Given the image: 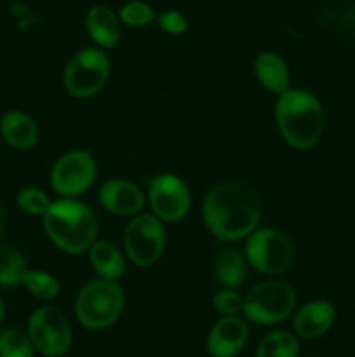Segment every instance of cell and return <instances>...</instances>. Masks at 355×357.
Wrapping results in <instances>:
<instances>
[{
	"label": "cell",
	"mask_w": 355,
	"mask_h": 357,
	"mask_svg": "<svg viewBox=\"0 0 355 357\" xmlns=\"http://www.w3.org/2000/svg\"><path fill=\"white\" fill-rule=\"evenodd\" d=\"M249 340V326L240 316H223L207 335V352L211 357H235Z\"/></svg>",
	"instance_id": "obj_13"
},
{
	"label": "cell",
	"mask_w": 355,
	"mask_h": 357,
	"mask_svg": "<svg viewBox=\"0 0 355 357\" xmlns=\"http://www.w3.org/2000/svg\"><path fill=\"white\" fill-rule=\"evenodd\" d=\"M254 75H256L260 86L275 96L291 87L289 86L291 84V72H289L287 63L281 54L274 51H263L256 56Z\"/></svg>",
	"instance_id": "obj_16"
},
{
	"label": "cell",
	"mask_w": 355,
	"mask_h": 357,
	"mask_svg": "<svg viewBox=\"0 0 355 357\" xmlns=\"http://www.w3.org/2000/svg\"><path fill=\"white\" fill-rule=\"evenodd\" d=\"M23 286L31 295L45 300V302L56 300L59 296V291H61V284H59L54 275L45 271H31V268H28V272L24 274Z\"/></svg>",
	"instance_id": "obj_22"
},
{
	"label": "cell",
	"mask_w": 355,
	"mask_h": 357,
	"mask_svg": "<svg viewBox=\"0 0 355 357\" xmlns=\"http://www.w3.org/2000/svg\"><path fill=\"white\" fill-rule=\"evenodd\" d=\"M52 201L42 188L24 187L17 192V206L30 216H44L51 208Z\"/></svg>",
	"instance_id": "obj_25"
},
{
	"label": "cell",
	"mask_w": 355,
	"mask_h": 357,
	"mask_svg": "<svg viewBox=\"0 0 355 357\" xmlns=\"http://www.w3.org/2000/svg\"><path fill=\"white\" fill-rule=\"evenodd\" d=\"M28 337L35 351L45 357H63L72 347V328L59 309L38 307L28 317Z\"/></svg>",
	"instance_id": "obj_10"
},
{
	"label": "cell",
	"mask_w": 355,
	"mask_h": 357,
	"mask_svg": "<svg viewBox=\"0 0 355 357\" xmlns=\"http://www.w3.org/2000/svg\"><path fill=\"white\" fill-rule=\"evenodd\" d=\"M110 70L111 61L104 49H80L66 63L63 84L73 98L87 100L104 89L110 79Z\"/></svg>",
	"instance_id": "obj_6"
},
{
	"label": "cell",
	"mask_w": 355,
	"mask_h": 357,
	"mask_svg": "<svg viewBox=\"0 0 355 357\" xmlns=\"http://www.w3.org/2000/svg\"><path fill=\"white\" fill-rule=\"evenodd\" d=\"M87 253H89L90 267L101 279L118 282L124 278L125 268H127V258L113 243L96 241L87 250Z\"/></svg>",
	"instance_id": "obj_18"
},
{
	"label": "cell",
	"mask_w": 355,
	"mask_h": 357,
	"mask_svg": "<svg viewBox=\"0 0 355 357\" xmlns=\"http://www.w3.org/2000/svg\"><path fill=\"white\" fill-rule=\"evenodd\" d=\"M96 174V159L89 150H70L52 164L51 187L59 197H79L93 187Z\"/></svg>",
	"instance_id": "obj_11"
},
{
	"label": "cell",
	"mask_w": 355,
	"mask_h": 357,
	"mask_svg": "<svg viewBox=\"0 0 355 357\" xmlns=\"http://www.w3.org/2000/svg\"><path fill=\"white\" fill-rule=\"evenodd\" d=\"M122 24L131 28H145L157 20V13L148 2L143 0H131L125 2L118 10Z\"/></svg>",
	"instance_id": "obj_24"
},
{
	"label": "cell",
	"mask_w": 355,
	"mask_h": 357,
	"mask_svg": "<svg viewBox=\"0 0 355 357\" xmlns=\"http://www.w3.org/2000/svg\"><path fill=\"white\" fill-rule=\"evenodd\" d=\"M246 253L239 251L237 248H225L219 251L214 261V279L223 288L237 289L244 284L247 274Z\"/></svg>",
	"instance_id": "obj_19"
},
{
	"label": "cell",
	"mask_w": 355,
	"mask_h": 357,
	"mask_svg": "<svg viewBox=\"0 0 355 357\" xmlns=\"http://www.w3.org/2000/svg\"><path fill=\"white\" fill-rule=\"evenodd\" d=\"M157 24L169 35H181L188 30V20L183 13L176 9H167L157 14Z\"/></svg>",
	"instance_id": "obj_27"
},
{
	"label": "cell",
	"mask_w": 355,
	"mask_h": 357,
	"mask_svg": "<svg viewBox=\"0 0 355 357\" xmlns=\"http://www.w3.org/2000/svg\"><path fill=\"white\" fill-rule=\"evenodd\" d=\"M275 124L282 139L292 149H312L322 138L326 126L322 103L310 91L289 87L277 96Z\"/></svg>",
	"instance_id": "obj_2"
},
{
	"label": "cell",
	"mask_w": 355,
	"mask_h": 357,
	"mask_svg": "<svg viewBox=\"0 0 355 357\" xmlns=\"http://www.w3.org/2000/svg\"><path fill=\"white\" fill-rule=\"evenodd\" d=\"M336 321V309L327 300H312L296 312L292 328L298 338L317 340L329 333Z\"/></svg>",
	"instance_id": "obj_14"
},
{
	"label": "cell",
	"mask_w": 355,
	"mask_h": 357,
	"mask_svg": "<svg viewBox=\"0 0 355 357\" xmlns=\"http://www.w3.org/2000/svg\"><path fill=\"white\" fill-rule=\"evenodd\" d=\"M212 307L221 316H240L244 312V296L237 289L223 288L212 296Z\"/></svg>",
	"instance_id": "obj_26"
},
{
	"label": "cell",
	"mask_w": 355,
	"mask_h": 357,
	"mask_svg": "<svg viewBox=\"0 0 355 357\" xmlns=\"http://www.w3.org/2000/svg\"><path fill=\"white\" fill-rule=\"evenodd\" d=\"M26 272V260L16 248L6 246L0 250V286L13 288L23 284Z\"/></svg>",
	"instance_id": "obj_21"
},
{
	"label": "cell",
	"mask_w": 355,
	"mask_h": 357,
	"mask_svg": "<svg viewBox=\"0 0 355 357\" xmlns=\"http://www.w3.org/2000/svg\"><path fill=\"white\" fill-rule=\"evenodd\" d=\"M3 314H6V305H3V300L2 296H0V323H2L3 319Z\"/></svg>",
	"instance_id": "obj_29"
},
{
	"label": "cell",
	"mask_w": 355,
	"mask_h": 357,
	"mask_svg": "<svg viewBox=\"0 0 355 357\" xmlns=\"http://www.w3.org/2000/svg\"><path fill=\"white\" fill-rule=\"evenodd\" d=\"M97 199L104 211L122 218L143 213L146 206V194L132 181L125 178H110L97 190Z\"/></svg>",
	"instance_id": "obj_12"
},
{
	"label": "cell",
	"mask_w": 355,
	"mask_h": 357,
	"mask_svg": "<svg viewBox=\"0 0 355 357\" xmlns=\"http://www.w3.org/2000/svg\"><path fill=\"white\" fill-rule=\"evenodd\" d=\"M296 309V291L278 279L258 282L244 296V317L260 326L284 323Z\"/></svg>",
	"instance_id": "obj_5"
},
{
	"label": "cell",
	"mask_w": 355,
	"mask_h": 357,
	"mask_svg": "<svg viewBox=\"0 0 355 357\" xmlns=\"http://www.w3.org/2000/svg\"><path fill=\"white\" fill-rule=\"evenodd\" d=\"M3 227H6V211H3V206L0 202V236L3 232Z\"/></svg>",
	"instance_id": "obj_28"
},
{
	"label": "cell",
	"mask_w": 355,
	"mask_h": 357,
	"mask_svg": "<svg viewBox=\"0 0 355 357\" xmlns=\"http://www.w3.org/2000/svg\"><path fill=\"white\" fill-rule=\"evenodd\" d=\"M146 202L152 215L162 223H178L187 218L191 208V192L187 181L174 173H160L150 180Z\"/></svg>",
	"instance_id": "obj_9"
},
{
	"label": "cell",
	"mask_w": 355,
	"mask_h": 357,
	"mask_svg": "<svg viewBox=\"0 0 355 357\" xmlns=\"http://www.w3.org/2000/svg\"><path fill=\"white\" fill-rule=\"evenodd\" d=\"M125 296L120 284L106 279L87 282L75 298V317L84 328L93 331L106 330L120 319Z\"/></svg>",
	"instance_id": "obj_4"
},
{
	"label": "cell",
	"mask_w": 355,
	"mask_h": 357,
	"mask_svg": "<svg viewBox=\"0 0 355 357\" xmlns=\"http://www.w3.org/2000/svg\"><path fill=\"white\" fill-rule=\"evenodd\" d=\"M244 253L251 267L265 275L284 274L294 260L291 239L274 227H258L246 239Z\"/></svg>",
	"instance_id": "obj_8"
},
{
	"label": "cell",
	"mask_w": 355,
	"mask_h": 357,
	"mask_svg": "<svg viewBox=\"0 0 355 357\" xmlns=\"http://www.w3.org/2000/svg\"><path fill=\"white\" fill-rule=\"evenodd\" d=\"M0 135L13 149L31 150L38 143V126L24 112L10 110L0 117Z\"/></svg>",
	"instance_id": "obj_17"
},
{
	"label": "cell",
	"mask_w": 355,
	"mask_h": 357,
	"mask_svg": "<svg viewBox=\"0 0 355 357\" xmlns=\"http://www.w3.org/2000/svg\"><path fill=\"white\" fill-rule=\"evenodd\" d=\"M202 218L216 239L237 243L247 239L260 227L261 201L249 185L223 181L205 195Z\"/></svg>",
	"instance_id": "obj_1"
},
{
	"label": "cell",
	"mask_w": 355,
	"mask_h": 357,
	"mask_svg": "<svg viewBox=\"0 0 355 357\" xmlns=\"http://www.w3.org/2000/svg\"><path fill=\"white\" fill-rule=\"evenodd\" d=\"M42 218L49 241L63 253H87V250L96 243V215L86 202L77 197H61L52 201L51 208Z\"/></svg>",
	"instance_id": "obj_3"
},
{
	"label": "cell",
	"mask_w": 355,
	"mask_h": 357,
	"mask_svg": "<svg viewBox=\"0 0 355 357\" xmlns=\"http://www.w3.org/2000/svg\"><path fill=\"white\" fill-rule=\"evenodd\" d=\"M33 344L23 330L7 328L0 333V357H33Z\"/></svg>",
	"instance_id": "obj_23"
},
{
	"label": "cell",
	"mask_w": 355,
	"mask_h": 357,
	"mask_svg": "<svg viewBox=\"0 0 355 357\" xmlns=\"http://www.w3.org/2000/svg\"><path fill=\"white\" fill-rule=\"evenodd\" d=\"M86 30L97 47L110 51L117 47L122 37V21L118 13L108 6H93L87 10Z\"/></svg>",
	"instance_id": "obj_15"
},
{
	"label": "cell",
	"mask_w": 355,
	"mask_h": 357,
	"mask_svg": "<svg viewBox=\"0 0 355 357\" xmlns=\"http://www.w3.org/2000/svg\"><path fill=\"white\" fill-rule=\"evenodd\" d=\"M166 223L152 213H139L132 216L122 234L124 255L132 265L148 268L162 258L166 251Z\"/></svg>",
	"instance_id": "obj_7"
},
{
	"label": "cell",
	"mask_w": 355,
	"mask_h": 357,
	"mask_svg": "<svg viewBox=\"0 0 355 357\" xmlns=\"http://www.w3.org/2000/svg\"><path fill=\"white\" fill-rule=\"evenodd\" d=\"M299 340L296 333L278 330L268 333L256 349V357H298Z\"/></svg>",
	"instance_id": "obj_20"
}]
</instances>
